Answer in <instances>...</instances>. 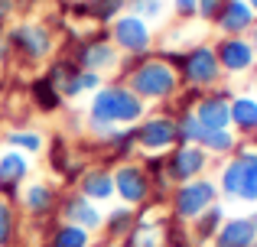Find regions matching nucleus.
Returning a JSON list of instances; mask_svg holds the SVG:
<instances>
[{
    "instance_id": "f257e3e1",
    "label": "nucleus",
    "mask_w": 257,
    "mask_h": 247,
    "mask_svg": "<svg viewBox=\"0 0 257 247\" xmlns=\"http://www.w3.org/2000/svg\"><path fill=\"white\" fill-rule=\"evenodd\" d=\"M127 62L117 65V78H124V85L140 98L144 104H170L179 95V75L166 59H160L157 52L144 59L124 56Z\"/></svg>"
},
{
    "instance_id": "f03ea898",
    "label": "nucleus",
    "mask_w": 257,
    "mask_h": 247,
    "mask_svg": "<svg viewBox=\"0 0 257 247\" xmlns=\"http://www.w3.org/2000/svg\"><path fill=\"white\" fill-rule=\"evenodd\" d=\"M147 114V104L127 88L124 82H107L88 101V124H101L111 130H124V127L140 124Z\"/></svg>"
},
{
    "instance_id": "7ed1b4c3",
    "label": "nucleus",
    "mask_w": 257,
    "mask_h": 247,
    "mask_svg": "<svg viewBox=\"0 0 257 247\" xmlns=\"http://www.w3.org/2000/svg\"><path fill=\"white\" fill-rule=\"evenodd\" d=\"M157 56L166 59V62L176 69L182 88H199V91L221 88L225 72H221V65H218V56H215L212 43H195V46H189L186 52L163 49V52H157Z\"/></svg>"
},
{
    "instance_id": "20e7f679",
    "label": "nucleus",
    "mask_w": 257,
    "mask_h": 247,
    "mask_svg": "<svg viewBox=\"0 0 257 247\" xmlns=\"http://www.w3.org/2000/svg\"><path fill=\"white\" fill-rule=\"evenodd\" d=\"M4 43L10 49V56L23 65H39L56 56V33L46 23H36V20H23V23L10 26Z\"/></svg>"
},
{
    "instance_id": "39448f33",
    "label": "nucleus",
    "mask_w": 257,
    "mask_h": 247,
    "mask_svg": "<svg viewBox=\"0 0 257 247\" xmlns=\"http://www.w3.org/2000/svg\"><path fill=\"white\" fill-rule=\"evenodd\" d=\"M215 202H221V195H218L215 179H208V176L192 179V182H182V185H173L170 198H166L170 215L179 218V221H186V224L195 221V218H199L205 208H212Z\"/></svg>"
},
{
    "instance_id": "423d86ee",
    "label": "nucleus",
    "mask_w": 257,
    "mask_h": 247,
    "mask_svg": "<svg viewBox=\"0 0 257 247\" xmlns=\"http://www.w3.org/2000/svg\"><path fill=\"white\" fill-rule=\"evenodd\" d=\"M65 56L75 59L78 69L98 72V75H104V72H114V75H117V65H120V52H117V46L111 43L107 26H98L94 36H85V39H78V43H72L69 49H65Z\"/></svg>"
},
{
    "instance_id": "0eeeda50",
    "label": "nucleus",
    "mask_w": 257,
    "mask_h": 247,
    "mask_svg": "<svg viewBox=\"0 0 257 247\" xmlns=\"http://www.w3.org/2000/svg\"><path fill=\"white\" fill-rule=\"evenodd\" d=\"M107 33H111V43L117 46L120 56H134V59H144V56H153V49H157V36H153V26L147 23V20L134 17V13H120L117 20H114L111 26H107Z\"/></svg>"
},
{
    "instance_id": "6e6552de",
    "label": "nucleus",
    "mask_w": 257,
    "mask_h": 247,
    "mask_svg": "<svg viewBox=\"0 0 257 247\" xmlns=\"http://www.w3.org/2000/svg\"><path fill=\"white\" fill-rule=\"evenodd\" d=\"M134 137H137V150L144 156H166L176 146V117L170 111L144 114V121L134 124Z\"/></svg>"
},
{
    "instance_id": "1a4fd4ad",
    "label": "nucleus",
    "mask_w": 257,
    "mask_h": 247,
    "mask_svg": "<svg viewBox=\"0 0 257 247\" xmlns=\"http://www.w3.org/2000/svg\"><path fill=\"white\" fill-rule=\"evenodd\" d=\"M114 198H120V205H131V208H147L150 205L153 185L140 163L127 159V163L114 166Z\"/></svg>"
},
{
    "instance_id": "9d476101",
    "label": "nucleus",
    "mask_w": 257,
    "mask_h": 247,
    "mask_svg": "<svg viewBox=\"0 0 257 247\" xmlns=\"http://www.w3.org/2000/svg\"><path fill=\"white\" fill-rule=\"evenodd\" d=\"M163 159H166V176H170L173 185L202 179L208 172V166H212V156L195 143H176Z\"/></svg>"
},
{
    "instance_id": "9b49d317",
    "label": "nucleus",
    "mask_w": 257,
    "mask_h": 247,
    "mask_svg": "<svg viewBox=\"0 0 257 247\" xmlns=\"http://www.w3.org/2000/svg\"><path fill=\"white\" fill-rule=\"evenodd\" d=\"M231 98H234L231 88H215L199 98L192 114L202 130H228L231 127Z\"/></svg>"
},
{
    "instance_id": "f8f14e48",
    "label": "nucleus",
    "mask_w": 257,
    "mask_h": 247,
    "mask_svg": "<svg viewBox=\"0 0 257 247\" xmlns=\"http://www.w3.org/2000/svg\"><path fill=\"white\" fill-rule=\"evenodd\" d=\"M59 218L69 224H78V228L85 231H101V224H104V211L98 208L94 202H88V198L82 195L78 189H65L62 195H59Z\"/></svg>"
},
{
    "instance_id": "ddd939ff",
    "label": "nucleus",
    "mask_w": 257,
    "mask_h": 247,
    "mask_svg": "<svg viewBox=\"0 0 257 247\" xmlns=\"http://www.w3.org/2000/svg\"><path fill=\"white\" fill-rule=\"evenodd\" d=\"M212 46H215V56H218V65L225 75H247L257 65L247 36H218Z\"/></svg>"
},
{
    "instance_id": "4468645a",
    "label": "nucleus",
    "mask_w": 257,
    "mask_h": 247,
    "mask_svg": "<svg viewBox=\"0 0 257 247\" xmlns=\"http://www.w3.org/2000/svg\"><path fill=\"white\" fill-rule=\"evenodd\" d=\"M59 195H62V192H59L56 185H49V182H33V185H26V189H23V195H20L17 205L33 218V221H43V218H52V215H56Z\"/></svg>"
},
{
    "instance_id": "2eb2a0df",
    "label": "nucleus",
    "mask_w": 257,
    "mask_h": 247,
    "mask_svg": "<svg viewBox=\"0 0 257 247\" xmlns=\"http://www.w3.org/2000/svg\"><path fill=\"white\" fill-rule=\"evenodd\" d=\"M254 23H257V17L247 7V0H228L212 26L218 30V36H247L254 30Z\"/></svg>"
},
{
    "instance_id": "dca6fc26",
    "label": "nucleus",
    "mask_w": 257,
    "mask_h": 247,
    "mask_svg": "<svg viewBox=\"0 0 257 247\" xmlns=\"http://www.w3.org/2000/svg\"><path fill=\"white\" fill-rule=\"evenodd\" d=\"M254 241H257V211L225 218V224L218 228V234L208 247H251Z\"/></svg>"
},
{
    "instance_id": "f3484780",
    "label": "nucleus",
    "mask_w": 257,
    "mask_h": 247,
    "mask_svg": "<svg viewBox=\"0 0 257 247\" xmlns=\"http://www.w3.org/2000/svg\"><path fill=\"white\" fill-rule=\"evenodd\" d=\"M75 189L82 192L88 202H94V205L111 202V198H114V169H111V166H101V163L98 166H88Z\"/></svg>"
},
{
    "instance_id": "a211bd4d",
    "label": "nucleus",
    "mask_w": 257,
    "mask_h": 247,
    "mask_svg": "<svg viewBox=\"0 0 257 247\" xmlns=\"http://www.w3.org/2000/svg\"><path fill=\"white\" fill-rule=\"evenodd\" d=\"M131 247H166V221L150 218L147 208H137V224L127 234Z\"/></svg>"
},
{
    "instance_id": "6ab92c4d",
    "label": "nucleus",
    "mask_w": 257,
    "mask_h": 247,
    "mask_svg": "<svg viewBox=\"0 0 257 247\" xmlns=\"http://www.w3.org/2000/svg\"><path fill=\"white\" fill-rule=\"evenodd\" d=\"M234 156L241 159V189H238V202L257 205V150L247 140H241Z\"/></svg>"
},
{
    "instance_id": "aec40b11",
    "label": "nucleus",
    "mask_w": 257,
    "mask_h": 247,
    "mask_svg": "<svg viewBox=\"0 0 257 247\" xmlns=\"http://www.w3.org/2000/svg\"><path fill=\"white\" fill-rule=\"evenodd\" d=\"M26 95H30V104L39 111V114H59V111H62V104H65L59 85L49 82L46 75H36V78H33Z\"/></svg>"
},
{
    "instance_id": "412c9836",
    "label": "nucleus",
    "mask_w": 257,
    "mask_h": 247,
    "mask_svg": "<svg viewBox=\"0 0 257 247\" xmlns=\"http://www.w3.org/2000/svg\"><path fill=\"white\" fill-rule=\"evenodd\" d=\"M225 224V205L215 202L212 208H205L195 221H189V237H192L195 247H205L215 241V234H218V228Z\"/></svg>"
},
{
    "instance_id": "4be33fe9",
    "label": "nucleus",
    "mask_w": 257,
    "mask_h": 247,
    "mask_svg": "<svg viewBox=\"0 0 257 247\" xmlns=\"http://www.w3.org/2000/svg\"><path fill=\"white\" fill-rule=\"evenodd\" d=\"M231 130L241 140L257 133V95H234L231 98Z\"/></svg>"
},
{
    "instance_id": "5701e85b",
    "label": "nucleus",
    "mask_w": 257,
    "mask_h": 247,
    "mask_svg": "<svg viewBox=\"0 0 257 247\" xmlns=\"http://www.w3.org/2000/svg\"><path fill=\"white\" fill-rule=\"evenodd\" d=\"M134 224H137V208H131V205H114L104 215L101 234H104V241H127Z\"/></svg>"
},
{
    "instance_id": "b1692460",
    "label": "nucleus",
    "mask_w": 257,
    "mask_h": 247,
    "mask_svg": "<svg viewBox=\"0 0 257 247\" xmlns=\"http://www.w3.org/2000/svg\"><path fill=\"white\" fill-rule=\"evenodd\" d=\"M238 143H241V137L228 127V130H202L199 133V140H195V146H202V150L208 153V156H221V159H228L234 150H238Z\"/></svg>"
},
{
    "instance_id": "393cba45",
    "label": "nucleus",
    "mask_w": 257,
    "mask_h": 247,
    "mask_svg": "<svg viewBox=\"0 0 257 247\" xmlns=\"http://www.w3.org/2000/svg\"><path fill=\"white\" fill-rule=\"evenodd\" d=\"M46 247H91V231L78 228V224H69L59 218L56 228L46 234Z\"/></svg>"
},
{
    "instance_id": "a878e982",
    "label": "nucleus",
    "mask_w": 257,
    "mask_h": 247,
    "mask_svg": "<svg viewBox=\"0 0 257 247\" xmlns=\"http://www.w3.org/2000/svg\"><path fill=\"white\" fill-rule=\"evenodd\" d=\"M104 85V75H98V72H75V75H69L62 85H59V91H62V98L65 101H75V98H82V95H94V91Z\"/></svg>"
},
{
    "instance_id": "bb28decb",
    "label": "nucleus",
    "mask_w": 257,
    "mask_h": 247,
    "mask_svg": "<svg viewBox=\"0 0 257 247\" xmlns=\"http://www.w3.org/2000/svg\"><path fill=\"white\" fill-rule=\"evenodd\" d=\"M46 150H49V169L56 172L59 179H62L65 169L72 166V159H75V146H72L69 140L62 137V133H56V137L49 140V146H46Z\"/></svg>"
},
{
    "instance_id": "cd10ccee",
    "label": "nucleus",
    "mask_w": 257,
    "mask_h": 247,
    "mask_svg": "<svg viewBox=\"0 0 257 247\" xmlns=\"http://www.w3.org/2000/svg\"><path fill=\"white\" fill-rule=\"evenodd\" d=\"M7 146H10V150H20V153H26V156H36V153H43L46 140H43V133H39V130L13 127V130L7 133Z\"/></svg>"
},
{
    "instance_id": "c85d7f7f",
    "label": "nucleus",
    "mask_w": 257,
    "mask_h": 247,
    "mask_svg": "<svg viewBox=\"0 0 257 247\" xmlns=\"http://www.w3.org/2000/svg\"><path fill=\"white\" fill-rule=\"evenodd\" d=\"M13 237H20V211L13 202L0 198V247H7Z\"/></svg>"
},
{
    "instance_id": "c756f323",
    "label": "nucleus",
    "mask_w": 257,
    "mask_h": 247,
    "mask_svg": "<svg viewBox=\"0 0 257 247\" xmlns=\"http://www.w3.org/2000/svg\"><path fill=\"white\" fill-rule=\"evenodd\" d=\"M127 13L147 20V23H163V13H166V0H127Z\"/></svg>"
},
{
    "instance_id": "7c9ffc66",
    "label": "nucleus",
    "mask_w": 257,
    "mask_h": 247,
    "mask_svg": "<svg viewBox=\"0 0 257 247\" xmlns=\"http://www.w3.org/2000/svg\"><path fill=\"white\" fill-rule=\"evenodd\" d=\"M124 10H127V0H98V4H91V23L111 26Z\"/></svg>"
},
{
    "instance_id": "2f4dec72",
    "label": "nucleus",
    "mask_w": 257,
    "mask_h": 247,
    "mask_svg": "<svg viewBox=\"0 0 257 247\" xmlns=\"http://www.w3.org/2000/svg\"><path fill=\"white\" fill-rule=\"evenodd\" d=\"M173 117H176V143H195L202 127H199L192 111H182V114H173Z\"/></svg>"
},
{
    "instance_id": "473e14b6",
    "label": "nucleus",
    "mask_w": 257,
    "mask_h": 247,
    "mask_svg": "<svg viewBox=\"0 0 257 247\" xmlns=\"http://www.w3.org/2000/svg\"><path fill=\"white\" fill-rule=\"evenodd\" d=\"M166 247H195L192 237H189V224L173 215L166 218Z\"/></svg>"
},
{
    "instance_id": "72a5a7b5",
    "label": "nucleus",
    "mask_w": 257,
    "mask_h": 247,
    "mask_svg": "<svg viewBox=\"0 0 257 247\" xmlns=\"http://www.w3.org/2000/svg\"><path fill=\"white\" fill-rule=\"evenodd\" d=\"M228 0H199V20H205V23H215V17L221 13V7H225Z\"/></svg>"
},
{
    "instance_id": "f704fd0d",
    "label": "nucleus",
    "mask_w": 257,
    "mask_h": 247,
    "mask_svg": "<svg viewBox=\"0 0 257 247\" xmlns=\"http://www.w3.org/2000/svg\"><path fill=\"white\" fill-rule=\"evenodd\" d=\"M173 13L179 20H195L199 17V0H173Z\"/></svg>"
},
{
    "instance_id": "c9c22d12",
    "label": "nucleus",
    "mask_w": 257,
    "mask_h": 247,
    "mask_svg": "<svg viewBox=\"0 0 257 247\" xmlns=\"http://www.w3.org/2000/svg\"><path fill=\"white\" fill-rule=\"evenodd\" d=\"M13 10H17V0H0V23H7L13 17Z\"/></svg>"
},
{
    "instance_id": "e433bc0d",
    "label": "nucleus",
    "mask_w": 257,
    "mask_h": 247,
    "mask_svg": "<svg viewBox=\"0 0 257 247\" xmlns=\"http://www.w3.org/2000/svg\"><path fill=\"white\" fill-rule=\"evenodd\" d=\"M247 43H251V49H254V62H257V23H254V30L247 33Z\"/></svg>"
},
{
    "instance_id": "4c0bfd02",
    "label": "nucleus",
    "mask_w": 257,
    "mask_h": 247,
    "mask_svg": "<svg viewBox=\"0 0 257 247\" xmlns=\"http://www.w3.org/2000/svg\"><path fill=\"white\" fill-rule=\"evenodd\" d=\"M101 247H131V244H127V241H104Z\"/></svg>"
},
{
    "instance_id": "58836bf2",
    "label": "nucleus",
    "mask_w": 257,
    "mask_h": 247,
    "mask_svg": "<svg viewBox=\"0 0 257 247\" xmlns=\"http://www.w3.org/2000/svg\"><path fill=\"white\" fill-rule=\"evenodd\" d=\"M7 247H30V244H26V241H23V237H13V241H10V244H7Z\"/></svg>"
},
{
    "instance_id": "ea45409f",
    "label": "nucleus",
    "mask_w": 257,
    "mask_h": 247,
    "mask_svg": "<svg viewBox=\"0 0 257 247\" xmlns=\"http://www.w3.org/2000/svg\"><path fill=\"white\" fill-rule=\"evenodd\" d=\"M247 7H251V10H254V17H257V0H247Z\"/></svg>"
},
{
    "instance_id": "a19ab883",
    "label": "nucleus",
    "mask_w": 257,
    "mask_h": 247,
    "mask_svg": "<svg viewBox=\"0 0 257 247\" xmlns=\"http://www.w3.org/2000/svg\"><path fill=\"white\" fill-rule=\"evenodd\" d=\"M247 143H251V146H254V150H257V133H254V137H247Z\"/></svg>"
},
{
    "instance_id": "79ce46f5",
    "label": "nucleus",
    "mask_w": 257,
    "mask_h": 247,
    "mask_svg": "<svg viewBox=\"0 0 257 247\" xmlns=\"http://www.w3.org/2000/svg\"><path fill=\"white\" fill-rule=\"evenodd\" d=\"M82 4H88V7H91V4H98V0H82Z\"/></svg>"
},
{
    "instance_id": "37998d69",
    "label": "nucleus",
    "mask_w": 257,
    "mask_h": 247,
    "mask_svg": "<svg viewBox=\"0 0 257 247\" xmlns=\"http://www.w3.org/2000/svg\"><path fill=\"white\" fill-rule=\"evenodd\" d=\"M254 91H257V75H254Z\"/></svg>"
},
{
    "instance_id": "c03bdc74",
    "label": "nucleus",
    "mask_w": 257,
    "mask_h": 247,
    "mask_svg": "<svg viewBox=\"0 0 257 247\" xmlns=\"http://www.w3.org/2000/svg\"><path fill=\"white\" fill-rule=\"evenodd\" d=\"M251 247H257V241H254V244H251Z\"/></svg>"
},
{
    "instance_id": "a18cd8bd",
    "label": "nucleus",
    "mask_w": 257,
    "mask_h": 247,
    "mask_svg": "<svg viewBox=\"0 0 257 247\" xmlns=\"http://www.w3.org/2000/svg\"><path fill=\"white\" fill-rule=\"evenodd\" d=\"M98 247H101V244H98Z\"/></svg>"
}]
</instances>
